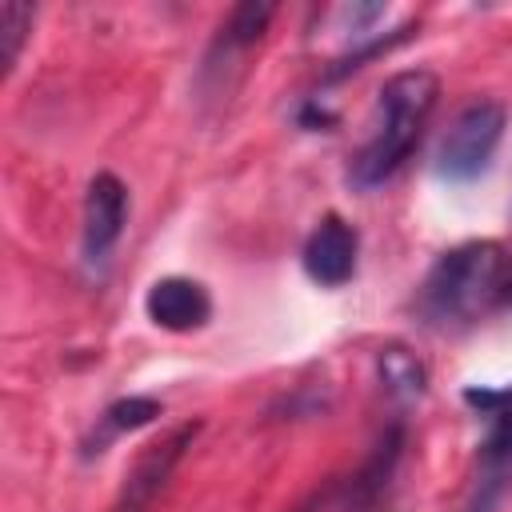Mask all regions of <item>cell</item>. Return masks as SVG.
I'll return each mask as SVG.
<instances>
[{"instance_id": "obj_3", "label": "cell", "mask_w": 512, "mask_h": 512, "mask_svg": "<svg viewBox=\"0 0 512 512\" xmlns=\"http://www.w3.org/2000/svg\"><path fill=\"white\" fill-rule=\"evenodd\" d=\"M504 128H508V108L500 100H488V96L468 100L452 116V124L436 148V176L448 184H468V180L484 176L504 140Z\"/></svg>"}, {"instance_id": "obj_9", "label": "cell", "mask_w": 512, "mask_h": 512, "mask_svg": "<svg viewBox=\"0 0 512 512\" xmlns=\"http://www.w3.org/2000/svg\"><path fill=\"white\" fill-rule=\"evenodd\" d=\"M400 456H404V424H388V428L380 432V440L372 444L368 460L340 484V492H336V512L368 508V504L388 488V480L396 476Z\"/></svg>"}, {"instance_id": "obj_12", "label": "cell", "mask_w": 512, "mask_h": 512, "mask_svg": "<svg viewBox=\"0 0 512 512\" xmlns=\"http://www.w3.org/2000/svg\"><path fill=\"white\" fill-rule=\"evenodd\" d=\"M272 16H276V4H256V0L236 4V8L228 12V20L220 24L216 48H224V52H244V48H252V44L268 32V20H272Z\"/></svg>"}, {"instance_id": "obj_14", "label": "cell", "mask_w": 512, "mask_h": 512, "mask_svg": "<svg viewBox=\"0 0 512 512\" xmlns=\"http://www.w3.org/2000/svg\"><path fill=\"white\" fill-rule=\"evenodd\" d=\"M416 32V24L408 20V24H400V28H392V32H384V36H372V40H364V44H356V48H348L340 60H336V68H328V80H344L348 72H356V68H364L372 56H384V52H392L396 44H404L408 36Z\"/></svg>"}, {"instance_id": "obj_15", "label": "cell", "mask_w": 512, "mask_h": 512, "mask_svg": "<svg viewBox=\"0 0 512 512\" xmlns=\"http://www.w3.org/2000/svg\"><path fill=\"white\" fill-rule=\"evenodd\" d=\"M296 120H300V128H308V132H324V128H332V124H336V116H332L328 108H320L316 100H308V104L300 108V116H296Z\"/></svg>"}, {"instance_id": "obj_6", "label": "cell", "mask_w": 512, "mask_h": 512, "mask_svg": "<svg viewBox=\"0 0 512 512\" xmlns=\"http://www.w3.org/2000/svg\"><path fill=\"white\" fill-rule=\"evenodd\" d=\"M484 440L476 452V476L460 512H496L512 484V404L484 416Z\"/></svg>"}, {"instance_id": "obj_16", "label": "cell", "mask_w": 512, "mask_h": 512, "mask_svg": "<svg viewBox=\"0 0 512 512\" xmlns=\"http://www.w3.org/2000/svg\"><path fill=\"white\" fill-rule=\"evenodd\" d=\"M496 304L508 308L512 304V268H504V280H500V292H496Z\"/></svg>"}, {"instance_id": "obj_13", "label": "cell", "mask_w": 512, "mask_h": 512, "mask_svg": "<svg viewBox=\"0 0 512 512\" xmlns=\"http://www.w3.org/2000/svg\"><path fill=\"white\" fill-rule=\"evenodd\" d=\"M32 20H36V4H24V0H4L0 4V64H4V76L20 60V48L32 32Z\"/></svg>"}, {"instance_id": "obj_10", "label": "cell", "mask_w": 512, "mask_h": 512, "mask_svg": "<svg viewBox=\"0 0 512 512\" xmlns=\"http://www.w3.org/2000/svg\"><path fill=\"white\" fill-rule=\"evenodd\" d=\"M160 412H164V404H160L156 396H120V400H112V404L100 412V432H92V440L84 444V456H92V452L100 456L116 436L152 424Z\"/></svg>"}, {"instance_id": "obj_4", "label": "cell", "mask_w": 512, "mask_h": 512, "mask_svg": "<svg viewBox=\"0 0 512 512\" xmlns=\"http://www.w3.org/2000/svg\"><path fill=\"white\" fill-rule=\"evenodd\" d=\"M200 428H204V424L192 420V424H176L168 436L152 440V444L136 456V464L128 468V476H124V484H120V496H116L112 512H152V504H156L160 492L168 488L176 464H180L184 452L196 444Z\"/></svg>"}, {"instance_id": "obj_11", "label": "cell", "mask_w": 512, "mask_h": 512, "mask_svg": "<svg viewBox=\"0 0 512 512\" xmlns=\"http://www.w3.org/2000/svg\"><path fill=\"white\" fill-rule=\"evenodd\" d=\"M376 372H380L384 392H388L396 404H412V400H420L424 388H428L424 364H420L416 352H408L404 344H384L380 356H376Z\"/></svg>"}, {"instance_id": "obj_2", "label": "cell", "mask_w": 512, "mask_h": 512, "mask_svg": "<svg viewBox=\"0 0 512 512\" xmlns=\"http://www.w3.org/2000/svg\"><path fill=\"white\" fill-rule=\"evenodd\" d=\"M504 280V248L496 240H464L436 256L428 268L416 312L428 328H456L476 320L488 304H496Z\"/></svg>"}, {"instance_id": "obj_8", "label": "cell", "mask_w": 512, "mask_h": 512, "mask_svg": "<svg viewBox=\"0 0 512 512\" xmlns=\"http://www.w3.org/2000/svg\"><path fill=\"white\" fill-rule=\"evenodd\" d=\"M144 312L164 332H196L212 316V296L192 276H160L144 292Z\"/></svg>"}, {"instance_id": "obj_1", "label": "cell", "mask_w": 512, "mask_h": 512, "mask_svg": "<svg viewBox=\"0 0 512 512\" xmlns=\"http://www.w3.org/2000/svg\"><path fill=\"white\" fill-rule=\"evenodd\" d=\"M436 100H440V80L428 68H404L380 84L372 132L348 164V180L360 192L380 188L384 180H392L404 168V160L416 152V144L436 112Z\"/></svg>"}, {"instance_id": "obj_7", "label": "cell", "mask_w": 512, "mask_h": 512, "mask_svg": "<svg viewBox=\"0 0 512 512\" xmlns=\"http://www.w3.org/2000/svg\"><path fill=\"white\" fill-rule=\"evenodd\" d=\"M356 256H360V236H356V228H352L344 216L328 212V216L308 232L304 252H300V264H304V272H308L312 284H320V288H340V284H348V280L356 276Z\"/></svg>"}, {"instance_id": "obj_5", "label": "cell", "mask_w": 512, "mask_h": 512, "mask_svg": "<svg viewBox=\"0 0 512 512\" xmlns=\"http://www.w3.org/2000/svg\"><path fill=\"white\" fill-rule=\"evenodd\" d=\"M128 224V188L116 172H96L84 192V228H80V256L88 268H104L112 248L120 244Z\"/></svg>"}]
</instances>
